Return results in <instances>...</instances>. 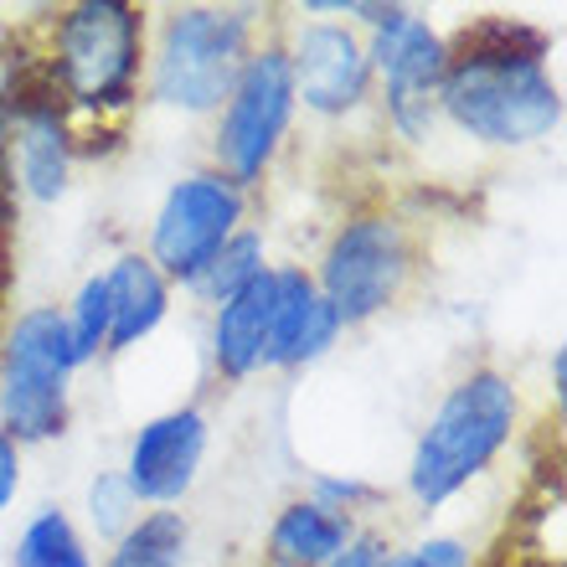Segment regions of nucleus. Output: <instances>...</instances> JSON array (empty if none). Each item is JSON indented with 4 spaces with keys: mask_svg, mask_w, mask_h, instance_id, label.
Segmentation results:
<instances>
[{
    "mask_svg": "<svg viewBox=\"0 0 567 567\" xmlns=\"http://www.w3.org/2000/svg\"><path fill=\"white\" fill-rule=\"evenodd\" d=\"M279 274V310H274V336L264 367H305L326 357L341 336V315L330 310L315 279L305 269H274Z\"/></svg>",
    "mask_w": 567,
    "mask_h": 567,
    "instance_id": "13",
    "label": "nucleus"
},
{
    "mask_svg": "<svg viewBox=\"0 0 567 567\" xmlns=\"http://www.w3.org/2000/svg\"><path fill=\"white\" fill-rule=\"evenodd\" d=\"M295 114V78H289V52L269 47L258 58L243 62L238 83L227 93L223 124H217V161L233 186L258 181L264 165L274 161L284 130Z\"/></svg>",
    "mask_w": 567,
    "mask_h": 567,
    "instance_id": "6",
    "label": "nucleus"
},
{
    "mask_svg": "<svg viewBox=\"0 0 567 567\" xmlns=\"http://www.w3.org/2000/svg\"><path fill=\"white\" fill-rule=\"evenodd\" d=\"M382 563H388L382 542H377V537H351V542H346V553L336 557L330 567H382Z\"/></svg>",
    "mask_w": 567,
    "mask_h": 567,
    "instance_id": "24",
    "label": "nucleus"
},
{
    "mask_svg": "<svg viewBox=\"0 0 567 567\" xmlns=\"http://www.w3.org/2000/svg\"><path fill=\"white\" fill-rule=\"evenodd\" d=\"M351 542V522L341 511L320 506V501H295L279 511L269 532L274 567H330Z\"/></svg>",
    "mask_w": 567,
    "mask_h": 567,
    "instance_id": "15",
    "label": "nucleus"
},
{
    "mask_svg": "<svg viewBox=\"0 0 567 567\" xmlns=\"http://www.w3.org/2000/svg\"><path fill=\"white\" fill-rule=\"evenodd\" d=\"M274 310H279V274L264 269L254 284H243L233 299L217 305L212 326V361L223 377H248L264 367L274 336Z\"/></svg>",
    "mask_w": 567,
    "mask_h": 567,
    "instance_id": "12",
    "label": "nucleus"
},
{
    "mask_svg": "<svg viewBox=\"0 0 567 567\" xmlns=\"http://www.w3.org/2000/svg\"><path fill=\"white\" fill-rule=\"evenodd\" d=\"M243 223V192L223 171H196L171 186L155 233H150V264L171 279L192 284L207 269V258L223 248Z\"/></svg>",
    "mask_w": 567,
    "mask_h": 567,
    "instance_id": "8",
    "label": "nucleus"
},
{
    "mask_svg": "<svg viewBox=\"0 0 567 567\" xmlns=\"http://www.w3.org/2000/svg\"><path fill=\"white\" fill-rule=\"evenodd\" d=\"M382 83H388V109L392 124L408 140H423L439 120V89L449 73V47L433 37V27L408 6H388V16L377 21L372 52H367Z\"/></svg>",
    "mask_w": 567,
    "mask_h": 567,
    "instance_id": "9",
    "label": "nucleus"
},
{
    "mask_svg": "<svg viewBox=\"0 0 567 567\" xmlns=\"http://www.w3.org/2000/svg\"><path fill=\"white\" fill-rule=\"evenodd\" d=\"M547 52V37L537 27H522V21H480L475 31L460 37V58H526V62H542Z\"/></svg>",
    "mask_w": 567,
    "mask_h": 567,
    "instance_id": "20",
    "label": "nucleus"
},
{
    "mask_svg": "<svg viewBox=\"0 0 567 567\" xmlns=\"http://www.w3.org/2000/svg\"><path fill=\"white\" fill-rule=\"evenodd\" d=\"M248 62V16L186 6L165 21L155 52V99L186 114H207L233 93Z\"/></svg>",
    "mask_w": 567,
    "mask_h": 567,
    "instance_id": "5",
    "label": "nucleus"
},
{
    "mask_svg": "<svg viewBox=\"0 0 567 567\" xmlns=\"http://www.w3.org/2000/svg\"><path fill=\"white\" fill-rule=\"evenodd\" d=\"M135 495H130V485H124V475H99L89 491V516L93 526L104 532V537H124L130 526H135Z\"/></svg>",
    "mask_w": 567,
    "mask_h": 567,
    "instance_id": "21",
    "label": "nucleus"
},
{
    "mask_svg": "<svg viewBox=\"0 0 567 567\" xmlns=\"http://www.w3.org/2000/svg\"><path fill=\"white\" fill-rule=\"evenodd\" d=\"M289 78H295V104L305 99L315 114H346V109H357L367 99L372 62H367V47L346 27L310 21L295 37Z\"/></svg>",
    "mask_w": 567,
    "mask_h": 567,
    "instance_id": "11",
    "label": "nucleus"
},
{
    "mask_svg": "<svg viewBox=\"0 0 567 567\" xmlns=\"http://www.w3.org/2000/svg\"><path fill=\"white\" fill-rule=\"evenodd\" d=\"M186 542H192V532L181 522V511H150L120 537L109 567H181Z\"/></svg>",
    "mask_w": 567,
    "mask_h": 567,
    "instance_id": "16",
    "label": "nucleus"
},
{
    "mask_svg": "<svg viewBox=\"0 0 567 567\" xmlns=\"http://www.w3.org/2000/svg\"><path fill=\"white\" fill-rule=\"evenodd\" d=\"M16 491H21V449H16V439L0 433V516L16 501Z\"/></svg>",
    "mask_w": 567,
    "mask_h": 567,
    "instance_id": "23",
    "label": "nucleus"
},
{
    "mask_svg": "<svg viewBox=\"0 0 567 567\" xmlns=\"http://www.w3.org/2000/svg\"><path fill=\"white\" fill-rule=\"evenodd\" d=\"M511 429H516V388L501 372H470L439 403L413 449V470H408L413 495L423 506H444L506 449Z\"/></svg>",
    "mask_w": 567,
    "mask_h": 567,
    "instance_id": "1",
    "label": "nucleus"
},
{
    "mask_svg": "<svg viewBox=\"0 0 567 567\" xmlns=\"http://www.w3.org/2000/svg\"><path fill=\"white\" fill-rule=\"evenodd\" d=\"M439 109L485 145H532L563 124V93L526 58H449Z\"/></svg>",
    "mask_w": 567,
    "mask_h": 567,
    "instance_id": "2",
    "label": "nucleus"
},
{
    "mask_svg": "<svg viewBox=\"0 0 567 567\" xmlns=\"http://www.w3.org/2000/svg\"><path fill=\"white\" fill-rule=\"evenodd\" d=\"M68 320V336H73V357L89 361L93 351H109V326H114V305H109V279L93 274L83 289H78L73 310L62 315Z\"/></svg>",
    "mask_w": 567,
    "mask_h": 567,
    "instance_id": "19",
    "label": "nucleus"
},
{
    "mask_svg": "<svg viewBox=\"0 0 567 567\" xmlns=\"http://www.w3.org/2000/svg\"><path fill=\"white\" fill-rule=\"evenodd\" d=\"M140 11L124 0H83L52 31V89L78 109H124L140 78Z\"/></svg>",
    "mask_w": 567,
    "mask_h": 567,
    "instance_id": "3",
    "label": "nucleus"
},
{
    "mask_svg": "<svg viewBox=\"0 0 567 567\" xmlns=\"http://www.w3.org/2000/svg\"><path fill=\"white\" fill-rule=\"evenodd\" d=\"M408 279V238L392 217H357L346 223L320 264V299L341 315V326L372 320L388 310Z\"/></svg>",
    "mask_w": 567,
    "mask_h": 567,
    "instance_id": "7",
    "label": "nucleus"
},
{
    "mask_svg": "<svg viewBox=\"0 0 567 567\" xmlns=\"http://www.w3.org/2000/svg\"><path fill=\"white\" fill-rule=\"evenodd\" d=\"M109 279V305H114V326H109V351H130L135 341H145L150 330L165 320V305H171V289H165V274L140 254H124Z\"/></svg>",
    "mask_w": 567,
    "mask_h": 567,
    "instance_id": "14",
    "label": "nucleus"
},
{
    "mask_svg": "<svg viewBox=\"0 0 567 567\" xmlns=\"http://www.w3.org/2000/svg\"><path fill=\"white\" fill-rule=\"evenodd\" d=\"M73 336L52 305L16 315L0 346V413L6 439H52L68 423V377H73Z\"/></svg>",
    "mask_w": 567,
    "mask_h": 567,
    "instance_id": "4",
    "label": "nucleus"
},
{
    "mask_svg": "<svg viewBox=\"0 0 567 567\" xmlns=\"http://www.w3.org/2000/svg\"><path fill=\"white\" fill-rule=\"evenodd\" d=\"M382 567H470V547L454 537H433L423 542V547H413V553L403 557H388Z\"/></svg>",
    "mask_w": 567,
    "mask_h": 567,
    "instance_id": "22",
    "label": "nucleus"
},
{
    "mask_svg": "<svg viewBox=\"0 0 567 567\" xmlns=\"http://www.w3.org/2000/svg\"><path fill=\"white\" fill-rule=\"evenodd\" d=\"M258 274H264V243H258V233H233V238L207 258V269L192 279V289L207 295L212 305H223V299L238 295L243 284H254Z\"/></svg>",
    "mask_w": 567,
    "mask_h": 567,
    "instance_id": "17",
    "label": "nucleus"
},
{
    "mask_svg": "<svg viewBox=\"0 0 567 567\" xmlns=\"http://www.w3.org/2000/svg\"><path fill=\"white\" fill-rule=\"evenodd\" d=\"M202 454H207V419L196 408L161 413V419H150L135 433L130 464H124V485H130L135 501L171 506V501H181L196 485Z\"/></svg>",
    "mask_w": 567,
    "mask_h": 567,
    "instance_id": "10",
    "label": "nucleus"
},
{
    "mask_svg": "<svg viewBox=\"0 0 567 567\" xmlns=\"http://www.w3.org/2000/svg\"><path fill=\"white\" fill-rule=\"evenodd\" d=\"M16 567H93V557L62 511H42L16 542Z\"/></svg>",
    "mask_w": 567,
    "mask_h": 567,
    "instance_id": "18",
    "label": "nucleus"
}]
</instances>
